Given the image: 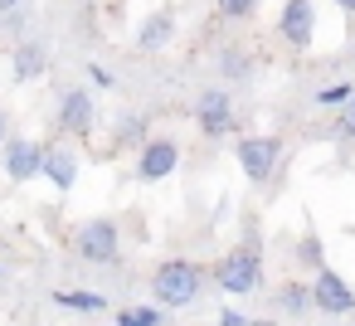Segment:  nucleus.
<instances>
[{"mask_svg": "<svg viewBox=\"0 0 355 326\" xmlns=\"http://www.w3.org/2000/svg\"><path fill=\"white\" fill-rule=\"evenodd\" d=\"M214 287L229 297H253L263 287V239L258 234H243V243L214 263Z\"/></svg>", "mask_w": 355, "mask_h": 326, "instance_id": "1", "label": "nucleus"}, {"mask_svg": "<svg viewBox=\"0 0 355 326\" xmlns=\"http://www.w3.org/2000/svg\"><path fill=\"white\" fill-rule=\"evenodd\" d=\"M200 282H205L200 263H190V258H166V263L151 273V297H156V307H190V302L200 297Z\"/></svg>", "mask_w": 355, "mask_h": 326, "instance_id": "2", "label": "nucleus"}, {"mask_svg": "<svg viewBox=\"0 0 355 326\" xmlns=\"http://www.w3.org/2000/svg\"><path fill=\"white\" fill-rule=\"evenodd\" d=\"M239 171L253 180V185H263V180H272L277 175V161H282V137H272V132H263V137H239Z\"/></svg>", "mask_w": 355, "mask_h": 326, "instance_id": "3", "label": "nucleus"}, {"mask_svg": "<svg viewBox=\"0 0 355 326\" xmlns=\"http://www.w3.org/2000/svg\"><path fill=\"white\" fill-rule=\"evenodd\" d=\"M180 171V141L175 137H146L137 146V180L156 185V180H171Z\"/></svg>", "mask_w": 355, "mask_h": 326, "instance_id": "4", "label": "nucleus"}, {"mask_svg": "<svg viewBox=\"0 0 355 326\" xmlns=\"http://www.w3.org/2000/svg\"><path fill=\"white\" fill-rule=\"evenodd\" d=\"M73 253H78L83 263H117V253H122L117 224H112V219H88V224H78Z\"/></svg>", "mask_w": 355, "mask_h": 326, "instance_id": "5", "label": "nucleus"}, {"mask_svg": "<svg viewBox=\"0 0 355 326\" xmlns=\"http://www.w3.org/2000/svg\"><path fill=\"white\" fill-rule=\"evenodd\" d=\"M195 127H200L205 137H229V132H239V112H234V103H229L224 88H205V93H200V103H195Z\"/></svg>", "mask_w": 355, "mask_h": 326, "instance_id": "6", "label": "nucleus"}, {"mask_svg": "<svg viewBox=\"0 0 355 326\" xmlns=\"http://www.w3.org/2000/svg\"><path fill=\"white\" fill-rule=\"evenodd\" d=\"M306 287H311V311H331V316L355 311V287H345V277L331 273L326 263L316 268V277H311Z\"/></svg>", "mask_w": 355, "mask_h": 326, "instance_id": "7", "label": "nucleus"}, {"mask_svg": "<svg viewBox=\"0 0 355 326\" xmlns=\"http://www.w3.org/2000/svg\"><path fill=\"white\" fill-rule=\"evenodd\" d=\"M93 122H98V103H93V93H88V88H69V93L59 98L54 127H59V132H69V137H88V132H93Z\"/></svg>", "mask_w": 355, "mask_h": 326, "instance_id": "8", "label": "nucleus"}, {"mask_svg": "<svg viewBox=\"0 0 355 326\" xmlns=\"http://www.w3.org/2000/svg\"><path fill=\"white\" fill-rule=\"evenodd\" d=\"M277 35H282L292 49H311V40H316V6H311V0H282Z\"/></svg>", "mask_w": 355, "mask_h": 326, "instance_id": "9", "label": "nucleus"}, {"mask_svg": "<svg viewBox=\"0 0 355 326\" xmlns=\"http://www.w3.org/2000/svg\"><path fill=\"white\" fill-rule=\"evenodd\" d=\"M40 161H44V146L30 141V137H6V141H0V166H6V175L15 185L35 180L40 175Z\"/></svg>", "mask_w": 355, "mask_h": 326, "instance_id": "10", "label": "nucleus"}, {"mask_svg": "<svg viewBox=\"0 0 355 326\" xmlns=\"http://www.w3.org/2000/svg\"><path fill=\"white\" fill-rule=\"evenodd\" d=\"M40 175H44L59 195H69V190L78 185V151H73V146H44Z\"/></svg>", "mask_w": 355, "mask_h": 326, "instance_id": "11", "label": "nucleus"}, {"mask_svg": "<svg viewBox=\"0 0 355 326\" xmlns=\"http://www.w3.org/2000/svg\"><path fill=\"white\" fill-rule=\"evenodd\" d=\"M171 40H175V15L171 10H151L137 25V49L141 54H161V49H171Z\"/></svg>", "mask_w": 355, "mask_h": 326, "instance_id": "12", "label": "nucleus"}, {"mask_svg": "<svg viewBox=\"0 0 355 326\" xmlns=\"http://www.w3.org/2000/svg\"><path fill=\"white\" fill-rule=\"evenodd\" d=\"M44 69H49V59H44V49H40L35 40L15 44V54H10V74H15V83H35V78H44Z\"/></svg>", "mask_w": 355, "mask_h": 326, "instance_id": "13", "label": "nucleus"}, {"mask_svg": "<svg viewBox=\"0 0 355 326\" xmlns=\"http://www.w3.org/2000/svg\"><path fill=\"white\" fill-rule=\"evenodd\" d=\"M277 307H282L287 316H306V311H311V287H306V282H282V287H277Z\"/></svg>", "mask_w": 355, "mask_h": 326, "instance_id": "14", "label": "nucleus"}, {"mask_svg": "<svg viewBox=\"0 0 355 326\" xmlns=\"http://www.w3.org/2000/svg\"><path fill=\"white\" fill-rule=\"evenodd\" d=\"M146 127H151V117H141V112H122L117 117V146H141L146 141Z\"/></svg>", "mask_w": 355, "mask_h": 326, "instance_id": "15", "label": "nucleus"}, {"mask_svg": "<svg viewBox=\"0 0 355 326\" xmlns=\"http://www.w3.org/2000/svg\"><path fill=\"white\" fill-rule=\"evenodd\" d=\"M54 302L69 307V311H107V297L103 292H54Z\"/></svg>", "mask_w": 355, "mask_h": 326, "instance_id": "16", "label": "nucleus"}, {"mask_svg": "<svg viewBox=\"0 0 355 326\" xmlns=\"http://www.w3.org/2000/svg\"><path fill=\"white\" fill-rule=\"evenodd\" d=\"M219 69H224V78H234V83H248V78H253V59H248L243 49H229V54L219 59Z\"/></svg>", "mask_w": 355, "mask_h": 326, "instance_id": "17", "label": "nucleus"}, {"mask_svg": "<svg viewBox=\"0 0 355 326\" xmlns=\"http://www.w3.org/2000/svg\"><path fill=\"white\" fill-rule=\"evenodd\" d=\"M219 20H253L258 15V0H214Z\"/></svg>", "mask_w": 355, "mask_h": 326, "instance_id": "18", "label": "nucleus"}, {"mask_svg": "<svg viewBox=\"0 0 355 326\" xmlns=\"http://www.w3.org/2000/svg\"><path fill=\"white\" fill-rule=\"evenodd\" d=\"M161 307H132V311H117V326H161Z\"/></svg>", "mask_w": 355, "mask_h": 326, "instance_id": "19", "label": "nucleus"}, {"mask_svg": "<svg viewBox=\"0 0 355 326\" xmlns=\"http://www.w3.org/2000/svg\"><path fill=\"white\" fill-rule=\"evenodd\" d=\"M350 93H355L350 83H326V88H316V103H321V108H340Z\"/></svg>", "mask_w": 355, "mask_h": 326, "instance_id": "20", "label": "nucleus"}, {"mask_svg": "<svg viewBox=\"0 0 355 326\" xmlns=\"http://www.w3.org/2000/svg\"><path fill=\"white\" fill-rule=\"evenodd\" d=\"M336 132L345 137V141H355V93L340 103V117H336Z\"/></svg>", "mask_w": 355, "mask_h": 326, "instance_id": "21", "label": "nucleus"}, {"mask_svg": "<svg viewBox=\"0 0 355 326\" xmlns=\"http://www.w3.org/2000/svg\"><path fill=\"white\" fill-rule=\"evenodd\" d=\"M297 258H302V263H306V268H311V273H316V268H321V243H316V234H306V239H302V243H297Z\"/></svg>", "mask_w": 355, "mask_h": 326, "instance_id": "22", "label": "nucleus"}, {"mask_svg": "<svg viewBox=\"0 0 355 326\" xmlns=\"http://www.w3.org/2000/svg\"><path fill=\"white\" fill-rule=\"evenodd\" d=\"M88 78H93V88H112V83H117L107 64H88Z\"/></svg>", "mask_w": 355, "mask_h": 326, "instance_id": "23", "label": "nucleus"}, {"mask_svg": "<svg viewBox=\"0 0 355 326\" xmlns=\"http://www.w3.org/2000/svg\"><path fill=\"white\" fill-rule=\"evenodd\" d=\"M219 326H268V321H253L243 311H219Z\"/></svg>", "mask_w": 355, "mask_h": 326, "instance_id": "24", "label": "nucleus"}, {"mask_svg": "<svg viewBox=\"0 0 355 326\" xmlns=\"http://www.w3.org/2000/svg\"><path fill=\"white\" fill-rule=\"evenodd\" d=\"M15 6H20V0H0V15H10Z\"/></svg>", "mask_w": 355, "mask_h": 326, "instance_id": "25", "label": "nucleus"}, {"mask_svg": "<svg viewBox=\"0 0 355 326\" xmlns=\"http://www.w3.org/2000/svg\"><path fill=\"white\" fill-rule=\"evenodd\" d=\"M336 6H340L345 15H355V0H336Z\"/></svg>", "mask_w": 355, "mask_h": 326, "instance_id": "26", "label": "nucleus"}, {"mask_svg": "<svg viewBox=\"0 0 355 326\" xmlns=\"http://www.w3.org/2000/svg\"><path fill=\"white\" fill-rule=\"evenodd\" d=\"M0 141H6V112H0Z\"/></svg>", "mask_w": 355, "mask_h": 326, "instance_id": "27", "label": "nucleus"}, {"mask_svg": "<svg viewBox=\"0 0 355 326\" xmlns=\"http://www.w3.org/2000/svg\"><path fill=\"white\" fill-rule=\"evenodd\" d=\"M0 277H6V268H0Z\"/></svg>", "mask_w": 355, "mask_h": 326, "instance_id": "28", "label": "nucleus"}]
</instances>
